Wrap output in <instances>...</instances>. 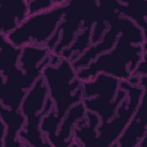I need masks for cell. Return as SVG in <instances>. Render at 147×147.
<instances>
[{"label":"cell","instance_id":"obj_1","mask_svg":"<svg viewBox=\"0 0 147 147\" xmlns=\"http://www.w3.org/2000/svg\"><path fill=\"white\" fill-rule=\"evenodd\" d=\"M121 32L113 47L77 71L83 83L103 73L128 82L138 65L146 56L147 36L130 19L121 16Z\"/></svg>","mask_w":147,"mask_h":147},{"label":"cell","instance_id":"obj_2","mask_svg":"<svg viewBox=\"0 0 147 147\" xmlns=\"http://www.w3.org/2000/svg\"><path fill=\"white\" fill-rule=\"evenodd\" d=\"M42 76L54 108L43 118L41 126L49 142L55 136L60 122L71 108L82 102V82L78 77L72 62L61 57L57 63L49 62L44 67Z\"/></svg>","mask_w":147,"mask_h":147},{"label":"cell","instance_id":"obj_3","mask_svg":"<svg viewBox=\"0 0 147 147\" xmlns=\"http://www.w3.org/2000/svg\"><path fill=\"white\" fill-rule=\"evenodd\" d=\"M47 87L41 76L25 95L20 110L25 119V124L19 134L25 147H51L41 129L43 118L53 109Z\"/></svg>","mask_w":147,"mask_h":147},{"label":"cell","instance_id":"obj_4","mask_svg":"<svg viewBox=\"0 0 147 147\" xmlns=\"http://www.w3.org/2000/svg\"><path fill=\"white\" fill-rule=\"evenodd\" d=\"M68 3L47 11L28 15L6 38L14 46L22 48L29 45L47 47L53 37L60 38L57 34Z\"/></svg>","mask_w":147,"mask_h":147},{"label":"cell","instance_id":"obj_5","mask_svg":"<svg viewBox=\"0 0 147 147\" xmlns=\"http://www.w3.org/2000/svg\"><path fill=\"white\" fill-rule=\"evenodd\" d=\"M120 82L114 77L99 73L82 83V103L87 111L99 117L101 123L113 117L127 95L126 91L120 88Z\"/></svg>","mask_w":147,"mask_h":147},{"label":"cell","instance_id":"obj_6","mask_svg":"<svg viewBox=\"0 0 147 147\" xmlns=\"http://www.w3.org/2000/svg\"><path fill=\"white\" fill-rule=\"evenodd\" d=\"M120 88L127 95L117 109L115 115L108 121L97 127L94 147H115L118 138L128 125L146 87L133 85L126 81L120 82Z\"/></svg>","mask_w":147,"mask_h":147},{"label":"cell","instance_id":"obj_7","mask_svg":"<svg viewBox=\"0 0 147 147\" xmlns=\"http://www.w3.org/2000/svg\"><path fill=\"white\" fill-rule=\"evenodd\" d=\"M146 91L147 88L145 90L136 111L117 141L115 147H139L141 141L147 138Z\"/></svg>","mask_w":147,"mask_h":147},{"label":"cell","instance_id":"obj_8","mask_svg":"<svg viewBox=\"0 0 147 147\" xmlns=\"http://www.w3.org/2000/svg\"><path fill=\"white\" fill-rule=\"evenodd\" d=\"M121 15H118L109 22V28L105 31L101 40L94 45H91L78 58L72 62L76 71L87 67L98 56L110 50L116 42L121 32Z\"/></svg>","mask_w":147,"mask_h":147},{"label":"cell","instance_id":"obj_9","mask_svg":"<svg viewBox=\"0 0 147 147\" xmlns=\"http://www.w3.org/2000/svg\"><path fill=\"white\" fill-rule=\"evenodd\" d=\"M86 113L82 102L72 106L60 122L55 136L50 142L51 147H74L75 126L85 117Z\"/></svg>","mask_w":147,"mask_h":147},{"label":"cell","instance_id":"obj_10","mask_svg":"<svg viewBox=\"0 0 147 147\" xmlns=\"http://www.w3.org/2000/svg\"><path fill=\"white\" fill-rule=\"evenodd\" d=\"M28 0H5L0 2V34L6 36L28 16Z\"/></svg>","mask_w":147,"mask_h":147},{"label":"cell","instance_id":"obj_11","mask_svg":"<svg viewBox=\"0 0 147 147\" xmlns=\"http://www.w3.org/2000/svg\"><path fill=\"white\" fill-rule=\"evenodd\" d=\"M1 120L6 126L2 147H23L19 137L25 124V119L20 110H12L0 105Z\"/></svg>","mask_w":147,"mask_h":147},{"label":"cell","instance_id":"obj_12","mask_svg":"<svg viewBox=\"0 0 147 147\" xmlns=\"http://www.w3.org/2000/svg\"><path fill=\"white\" fill-rule=\"evenodd\" d=\"M99 117L87 111L76 123L74 129V147H94L97 136L96 128L100 124Z\"/></svg>","mask_w":147,"mask_h":147},{"label":"cell","instance_id":"obj_13","mask_svg":"<svg viewBox=\"0 0 147 147\" xmlns=\"http://www.w3.org/2000/svg\"><path fill=\"white\" fill-rule=\"evenodd\" d=\"M0 37V76L5 78L18 68L22 48L14 46L3 35Z\"/></svg>","mask_w":147,"mask_h":147},{"label":"cell","instance_id":"obj_14","mask_svg":"<svg viewBox=\"0 0 147 147\" xmlns=\"http://www.w3.org/2000/svg\"><path fill=\"white\" fill-rule=\"evenodd\" d=\"M119 1L118 11L121 15L132 21L147 36L146 1L129 2Z\"/></svg>","mask_w":147,"mask_h":147},{"label":"cell","instance_id":"obj_15","mask_svg":"<svg viewBox=\"0 0 147 147\" xmlns=\"http://www.w3.org/2000/svg\"><path fill=\"white\" fill-rule=\"evenodd\" d=\"M68 1L60 0H28L29 15L42 13L60 7Z\"/></svg>","mask_w":147,"mask_h":147},{"label":"cell","instance_id":"obj_16","mask_svg":"<svg viewBox=\"0 0 147 147\" xmlns=\"http://www.w3.org/2000/svg\"><path fill=\"white\" fill-rule=\"evenodd\" d=\"M1 122V129H0V146L2 147V143L3 141V138L5 136V133H6V126L5 123L0 120Z\"/></svg>","mask_w":147,"mask_h":147}]
</instances>
